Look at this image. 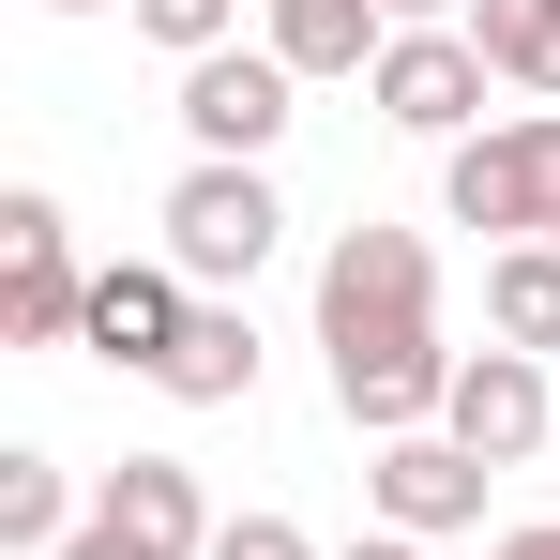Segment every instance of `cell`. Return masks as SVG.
Returning a JSON list of instances; mask_svg holds the SVG:
<instances>
[{"instance_id":"6da1fadb","label":"cell","mask_w":560,"mask_h":560,"mask_svg":"<svg viewBox=\"0 0 560 560\" xmlns=\"http://www.w3.org/2000/svg\"><path fill=\"white\" fill-rule=\"evenodd\" d=\"M318 349H334V409H349L364 440H424V424L455 409L440 318H349V334H318Z\"/></svg>"},{"instance_id":"2e32d148","label":"cell","mask_w":560,"mask_h":560,"mask_svg":"<svg viewBox=\"0 0 560 560\" xmlns=\"http://www.w3.org/2000/svg\"><path fill=\"white\" fill-rule=\"evenodd\" d=\"M0 546H15V560H61V546H77V485H61V455H0Z\"/></svg>"},{"instance_id":"603a6c76","label":"cell","mask_w":560,"mask_h":560,"mask_svg":"<svg viewBox=\"0 0 560 560\" xmlns=\"http://www.w3.org/2000/svg\"><path fill=\"white\" fill-rule=\"evenodd\" d=\"M46 15H92V0H46Z\"/></svg>"},{"instance_id":"7c38bea8","label":"cell","mask_w":560,"mask_h":560,"mask_svg":"<svg viewBox=\"0 0 560 560\" xmlns=\"http://www.w3.org/2000/svg\"><path fill=\"white\" fill-rule=\"evenodd\" d=\"M378 0H273V61L288 77H378Z\"/></svg>"},{"instance_id":"9a60e30c","label":"cell","mask_w":560,"mask_h":560,"mask_svg":"<svg viewBox=\"0 0 560 560\" xmlns=\"http://www.w3.org/2000/svg\"><path fill=\"white\" fill-rule=\"evenodd\" d=\"M469 46H485V77L560 106V0H469Z\"/></svg>"},{"instance_id":"9c48e42d","label":"cell","mask_w":560,"mask_h":560,"mask_svg":"<svg viewBox=\"0 0 560 560\" xmlns=\"http://www.w3.org/2000/svg\"><path fill=\"white\" fill-rule=\"evenodd\" d=\"M440 440H469L485 469H515V455H546L560 440V394L530 349H485V364H455V409H440Z\"/></svg>"},{"instance_id":"ffe728a7","label":"cell","mask_w":560,"mask_h":560,"mask_svg":"<svg viewBox=\"0 0 560 560\" xmlns=\"http://www.w3.org/2000/svg\"><path fill=\"white\" fill-rule=\"evenodd\" d=\"M349 560H424V530H364V546H349Z\"/></svg>"},{"instance_id":"8992f818","label":"cell","mask_w":560,"mask_h":560,"mask_svg":"<svg viewBox=\"0 0 560 560\" xmlns=\"http://www.w3.org/2000/svg\"><path fill=\"white\" fill-rule=\"evenodd\" d=\"M197 334V288L167 273V258H106L92 273V318H77V349L92 364H121V378H167V349Z\"/></svg>"},{"instance_id":"7a4b0ae2","label":"cell","mask_w":560,"mask_h":560,"mask_svg":"<svg viewBox=\"0 0 560 560\" xmlns=\"http://www.w3.org/2000/svg\"><path fill=\"white\" fill-rule=\"evenodd\" d=\"M440 197H455V228H485V243H546V212H560V106L455 137V183Z\"/></svg>"},{"instance_id":"8fae6325","label":"cell","mask_w":560,"mask_h":560,"mask_svg":"<svg viewBox=\"0 0 560 560\" xmlns=\"http://www.w3.org/2000/svg\"><path fill=\"white\" fill-rule=\"evenodd\" d=\"M92 515H106L137 560H212V500H197V469H183V455H121Z\"/></svg>"},{"instance_id":"cb8c5ba5","label":"cell","mask_w":560,"mask_h":560,"mask_svg":"<svg viewBox=\"0 0 560 560\" xmlns=\"http://www.w3.org/2000/svg\"><path fill=\"white\" fill-rule=\"evenodd\" d=\"M546 243H560V212H546Z\"/></svg>"},{"instance_id":"44dd1931","label":"cell","mask_w":560,"mask_h":560,"mask_svg":"<svg viewBox=\"0 0 560 560\" xmlns=\"http://www.w3.org/2000/svg\"><path fill=\"white\" fill-rule=\"evenodd\" d=\"M61 560H137V546H121V530H106V515H92V530H77V546H61Z\"/></svg>"},{"instance_id":"7402d4cb","label":"cell","mask_w":560,"mask_h":560,"mask_svg":"<svg viewBox=\"0 0 560 560\" xmlns=\"http://www.w3.org/2000/svg\"><path fill=\"white\" fill-rule=\"evenodd\" d=\"M378 15H394V31H440V15H455V0H378Z\"/></svg>"},{"instance_id":"5bb4252c","label":"cell","mask_w":560,"mask_h":560,"mask_svg":"<svg viewBox=\"0 0 560 560\" xmlns=\"http://www.w3.org/2000/svg\"><path fill=\"white\" fill-rule=\"evenodd\" d=\"M485 334L530 349V364L560 349V243H500V258H485Z\"/></svg>"},{"instance_id":"52a82bcc","label":"cell","mask_w":560,"mask_h":560,"mask_svg":"<svg viewBox=\"0 0 560 560\" xmlns=\"http://www.w3.org/2000/svg\"><path fill=\"white\" fill-rule=\"evenodd\" d=\"M349 318H440V258H424V228H349L334 258H318V334H349Z\"/></svg>"},{"instance_id":"d6986e66","label":"cell","mask_w":560,"mask_h":560,"mask_svg":"<svg viewBox=\"0 0 560 560\" xmlns=\"http://www.w3.org/2000/svg\"><path fill=\"white\" fill-rule=\"evenodd\" d=\"M485 560H560V515H546V530H500Z\"/></svg>"},{"instance_id":"4fadbf2b","label":"cell","mask_w":560,"mask_h":560,"mask_svg":"<svg viewBox=\"0 0 560 560\" xmlns=\"http://www.w3.org/2000/svg\"><path fill=\"white\" fill-rule=\"evenodd\" d=\"M167 394H183V409H243V394H258V318H243V303H197V334L167 349Z\"/></svg>"},{"instance_id":"3957f363","label":"cell","mask_w":560,"mask_h":560,"mask_svg":"<svg viewBox=\"0 0 560 560\" xmlns=\"http://www.w3.org/2000/svg\"><path fill=\"white\" fill-rule=\"evenodd\" d=\"M77 318H92L77 228H61L46 183H15V197H0V334H15V349H77Z\"/></svg>"},{"instance_id":"30bf717a","label":"cell","mask_w":560,"mask_h":560,"mask_svg":"<svg viewBox=\"0 0 560 560\" xmlns=\"http://www.w3.org/2000/svg\"><path fill=\"white\" fill-rule=\"evenodd\" d=\"M364 500H378V530H469L485 515V455L469 440H378V469H364Z\"/></svg>"},{"instance_id":"ba28073f","label":"cell","mask_w":560,"mask_h":560,"mask_svg":"<svg viewBox=\"0 0 560 560\" xmlns=\"http://www.w3.org/2000/svg\"><path fill=\"white\" fill-rule=\"evenodd\" d=\"M364 92H378V121H409V137H469V121H485V46H469V31H394Z\"/></svg>"},{"instance_id":"5b68a950","label":"cell","mask_w":560,"mask_h":560,"mask_svg":"<svg viewBox=\"0 0 560 560\" xmlns=\"http://www.w3.org/2000/svg\"><path fill=\"white\" fill-rule=\"evenodd\" d=\"M303 77H288L273 46H212V61H183V137H197V167H258L288 121H303Z\"/></svg>"},{"instance_id":"277c9868","label":"cell","mask_w":560,"mask_h":560,"mask_svg":"<svg viewBox=\"0 0 560 560\" xmlns=\"http://www.w3.org/2000/svg\"><path fill=\"white\" fill-rule=\"evenodd\" d=\"M273 243H288V212H273L258 167H183V183H167V273L183 288H243Z\"/></svg>"},{"instance_id":"ac0fdd59","label":"cell","mask_w":560,"mask_h":560,"mask_svg":"<svg viewBox=\"0 0 560 560\" xmlns=\"http://www.w3.org/2000/svg\"><path fill=\"white\" fill-rule=\"evenodd\" d=\"M212 560H318V546H303L288 515H228V530H212Z\"/></svg>"},{"instance_id":"e0dca14e","label":"cell","mask_w":560,"mask_h":560,"mask_svg":"<svg viewBox=\"0 0 560 560\" xmlns=\"http://www.w3.org/2000/svg\"><path fill=\"white\" fill-rule=\"evenodd\" d=\"M228 15H243V0H137V31H152L167 61H212V46H228Z\"/></svg>"}]
</instances>
